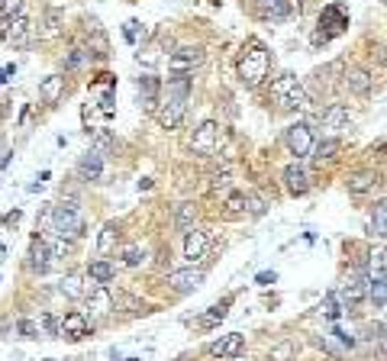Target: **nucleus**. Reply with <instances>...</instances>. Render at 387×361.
Segmentation results:
<instances>
[{
    "mask_svg": "<svg viewBox=\"0 0 387 361\" xmlns=\"http://www.w3.org/2000/svg\"><path fill=\"white\" fill-rule=\"evenodd\" d=\"M190 90H194V77H187V75L168 77V87H165L162 100H158V107H155V119H158L162 129H178V126L184 123Z\"/></svg>",
    "mask_w": 387,
    "mask_h": 361,
    "instance_id": "nucleus-1",
    "label": "nucleus"
},
{
    "mask_svg": "<svg viewBox=\"0 0 387 361\" xmlns=\"http://www.w3.org/2000/svg\"><path fill=\"white\" fill-rule=\"evenodd\" d=\"M39 230L43 236H58V239H81L85 236V213L77 210L75 200H62L58 207L43 210L39 216Z\"/></svg>",
    "mask_w": 387,
    "mask_h": 361,
    "instance_id": "nucleus-2",
    "label": "nucleus"
},
{
    "mask_svg": "<svg viewBox=\"0 0 387 361\" xmlns=\"http://www.w3.org/2000/svg\"><path fill=\"white\" fill-rule=\"evenodd\" d=\"M268 100H271L278 110H284V113H297V110H307V107H310L307 90H303V84L297 81L294 75L275 77L271 87H268Z\"/></svg>",
    "mask_w": 387,
    "mask_h": 361,
    "instance_id": "nucleus-3",
    "label": "nucleus"
},
{
    "mask_svg": "<svg viewBox=\"0 0 387 361\" xmlns=\"http://www.w3.org/2000/svg\"><path fill=\"white\" fill-rule=\"evenodd\" d=\"M268 68H271V55L261 42H249L239 55V81L246 87H258L268 77Z\"/></svg>",
    "mask_w": 387,
    "mask_h": 361,
    "instance_id": "nucleus-4",
    "label": "nucleus"
},
{
    "mask_svg": "<svg viewBox=\"0 0 387 361\" xmlns=\"http://www.w3.org/2000/svg\"><path fill=\"white\" fill-rule=\"evenodd\" d=\"M85 300H87V313H85V316H87L91 326H94V323H100V320H107V316L113 313V291L107 284H97Z\"/></svg>",
    "mask_w": 387,
    "mask_h": 361,
    "instance_id": "nucleus-5",
    "label": "nucleus"
},
{
    "mask_svg": "<svg viewBox=\"0 0 387 361\" xmlns=\"http://www.w3.org/2000/svg\"><path fill=\"white\" fill-rule=\"evenodd\" d=\"M0 39L7 42V45H26L29 39H33V26H29V20L23 14L16 16H4V23H0Z\"/></svg>",
    "mask_w": 387,
    "mask_h": 361,
    "instance_id": "nucleus-6",
    "label": "nucleus"
},
{
    "mask_svg": "<svg viewBox=\"0 0 387 361\" xmlns=\"http://www.w3.org/2000/svg\"><path fill=\"white\" fill-rule=\"evenodd\" d=\"M284 146H288L290 155H297V158L310 155L313 152V129H310L307 123H290L288 129H284Z\"/></svg>",
    "mask_w": 387,
    "mask_h": 361,
    "instance_id": "nucleus-7",
    "label": "nucleus"
},
{
    "mask_svg": "<svg viewBox=\"0 0 387 361\" xmlns=\"http://www.w3.org/2000/svg\"><path fill=\"white\" fill-rule=\"evenodd\" d=\"M349 26V14L342 10V4H329V7H323V14H320V33L313 36V42H326L332 33H339V29Z\"/></svg>",
    "mask_w": 387,
    "mask_h": 361,
    "instance_id": "nucleus-8",
    "label": "nucleus"
},
{
    "mask_svg": "<svg viewBox=\"0 0 387 361\" xmlns=\"http://www.w3.org/2000/svg\"><path fill=\"white\" fill-rule=\"evenodd\" d=\"M219 149V126L213 123V119H207V123H200L197 129H194V139H190V152L197 155H213Z\"/></svg>",
    "mask_w": 387,
    "mask_h": 361,
    "instance_id": "nucleus-9",
    "label": "nucleus"
},
{
    "mask_svg": "<svg viewBox=\"0 0 387 361\" xmlns=\"http://www.w3.org/2000/svg\"><path fill=\"white\" fill-rule=\"evenodd\" d=\"M200 62H204V49L200 45H184V49L171 52L168 68H171V75H190Z\"/></svg>",
    "mask_w": 387,
    "mask_h": 361,
    "instance_id": "nucleus-10",
    "label": "nucleus"
},
{
    "mask_svg": "<svg viewBox=\"0 0 387 361\" xmlns=\"http://www.w3.org/2000/svg\"><path fill=\"white\" fill-rule=\"evenodd\" d=\"M207 255H210V236L204 230H197V226H190L184 232V258L194 264V262H204Z\"/></svg>",
    "mask_w": 387,
    "mask_h": 361,
    "instance_id": "nucleus-11",
    "label": "nucleus"
},
{
    "mask_svg": "<svg viewBox=\"0 0 387 361\" xmlns=\"http://www.w3.org/2000/svg\"><path fill=\"white\" fill-rule=\"evenodd\" d=\"M94 287H97V284H94L87 274H81V271H71V274H65V278H62L58 291H62L68 300H85L87 293L94 291Z\"/></svg>",
    "mask_w": 387,
    "mask_h": 361,
    "instance_id": "nucleus-12",
    "label": "nucleus"
},
{
    "mask_svg": "<svg viewBox=\"0 0 387 361\" xmlns=\"http://www.w3.org/2000/svg\"><path fill=\"white\" fill-rule=\"evenodd\" d=\"M26 268L33 271V274H45V271L52 268V252H49V245H45V239H39V236H36L33 242H29Z\"/></svg>",
    "mask_w": 387,
    "mask_h": 361,
    "instance_id": "nucleus-13",
    "label": "nucleus"
},
{
    "mask_svg": "<svg viewBox=\"0 0 387 361\" xmlns=\"http://www.w3.org/2000/svg\"><path fill=\"white\" fill-rule=\"evenodd\" d=\"M168 284L175 287L178 293H194L200 284H204V271H197V268L171 271V274H168Z\"/></svg>",
    "mask_w": 387,
    "mask_h": 361,
    "instance_id": "nucleus-14",
    "label": "nucleus"
},
{
    "mask_svg": "<svg viewBox=\"0 0 387 361\" xmlns=\"http://www.w3.org/2000/svg\"><path fill=\"white\" fill-rule=\"evenodd\" d=\"M65 87H68V81H65V75H49L39 81V100H43L45 107H55L58 100L65 97Z\"/></svg>",
    "mask_w": 387,
    "mask_h": 361,
    "instance_id": "nucleus-15",
    "label": "nucleus"
},
{
    "mask_svg": "<svg viewBox=\"0 0 387 361\" xmlns=\"http://www.w3.org/2000/svg\"><path fill=\"white\" fill-rule=\"evenodd\" d=\"M284 188H288L290 197H300L310 190V174L303 165H288L284 168Z\"/></svg>",
    "mask_w": 387,
    "mask_h": 361,
    "instance_id": "nucleus-16",
    "label": "nucleus"
},
{
    "mask_svg": "<svg viewBox=\"0 0 387 361\" xmlns=\"http://www.w3.org/2000/svg\"><path fill=\"white\" fill-rule=\"evenodd\" d=\"M255 14L261 20H288L294 7H290V0H255Z\"/></svg>",
    "mask_w": 387,
    "mask_h": 361,
    "instance_id": "nucleus-17",
    "label": "nucleus"
},
{
    "mask_svg": "<svg viewBox=\"0 0 387 361\" xmlns=\"http://www.w3.org/2000/svg\"><path fill=\"white\" fill-rule=\"evenodd\" d=\"M136 87H139V97H142V107H146L148 113H155V107H158V100H162V84H158V77L146 75L136 81Z\"/></svg>",
    "mask_w": 387,
    "mask_h": 361,
    "instance_id": "nucleus-18",
    "label": "nucleus"
},
{
    "mask_svg": "<svg viewBox=\"0 0 387 361\" xmlns=\"http://www.w3.org/2000/svg\"><path fill=\"white\" fill-rule=\"evenodd\" d=\"M91 323H87L85 313H68L62 323H58V333H65L68 339H85V335H91Z\"/></svg>",
    "mask_w": 387,
    "mask_h": 361,
    "instance_id": "nucleus-19",
    "label": "nucleus"
},
{
    "mask_svg": "<svg viewBox=\"0 0 387 361\" xmlns=\"http://www.w3.org/2000/svg\"><path fill=\"white\" fill-rule=\"evenodd\" d=\"M365 297H368V278L361 271H352L342 284V300L345 303H359V300H365Z\"/></svg>",
    "mask_w": 387,
    "mask_h": 361,
    "instance_id": "nucleus-20",
    "label": "nucleus"
},
{
    "mask_svg": "<svg viewBox=\"0 0 387 361\" xmlns=\"http://www.w3.org/2000/svg\"><path fill=\"white\" fill-rule=\"evenodd\" d=\"M100 174H104V158H100V152H85L81 155V161H77V178L81 180H100Z\"/></svg>",
    "mask_w": 387,
    "mask_h": 361,
    "instance_id": "nucleus-21",
    "label": "nucleus"
},
{
    "mask_svg": "<svg viewBox=\"0 0 387 361\" xmlns=\"http://www.w3.org/2000/svg\"><path fill=\"white\" fill-rule=\"evenodd\" d=\"M210 355H217V358H239L242 355V335L229 333V335H223V339H217L210 345Z\"/></svg>",
    "mask_w": 387,
    "mask_h": 361,
    "instance_id": "nucleus-22",
    "label": "nucleus"
},
{
    "mask_svg": "<svg viewBox=\"0 0 387 361\" xmlns=\"http://www.w3.org/2000/svg\"><path fill=\"white\" fill-rule=\"evenodd\" d=\"M349 119H352V113H349V107H345V104H329L323 113H320L323 129H342Z\"/></svg>",
    "mask_w": 387,
    "mask_h": 361,
    "instance_id": "nucleus-23",
    "label": "nucleus"
},
{
    "mask_svg": "<svg viewBox=\"0 0 387 361\" xmlns=\"http://www.w3.org/2000/svg\"><path fill=\"white\" fill-rule=\"evenodd\" d=\"M378 184H381V174L378 171H359V174H352V178L345 180L349 194H368V190H374Z\"/></svg>",
    "mask_w": 387,
    "mask_h": 361,
    "instance_id": "nucleus-24",
    "label": "nucleus"
},
{
    "mask_svg": "<svg viewBox=\"0 0 387 361\" xmlns=\"http://www.w3.org/2000/svg\"><path fill=\"white\" fill-rule=\"evenodd\" d=\"M345 87L352 90L355 97H365L368 90H371V75H368L365 68H352V71H345Z\"/></svg>",
    "mask_w": 387,
    "mask_h": 361,
    "instance_id": "nucleus-25",
    "label": "nucleus"
},
{
    "mask_svg": "<svg viewBox=\"0 0 387 361\" xmlns=\"http://www.w3.org/2000/svg\"><path fill=\"white\" fill-rule=\"evenodd\" d=\"M87 278H91L94 284H110V281L116 278V268H113L107 258H97V262L87 264Z\"/></svg>",
    "mask_w": 387,
    "mask_h": 361,
    "instance_id": "nucleus-26",
    "label": "nucleus"
},
{
    "mask_svg": "<svg viewBox=\"0 0 387 361\" xmlns=\"http://www.w3.org/2000/svg\"><path fill=\"white\" fill-rule=\"evenodd\" d=\"M368 230H371V236L387 239V197H384V200H378V203H374V210H371V222H368Z\"/></svg>",
    "mask_w": 387,
    "mask_h": 361,
    "instance_id": "nucleus-27",
    "label": "nucleus"
},
{
    "mask_svg": "<svg viewBox=\"0 0 387 361\" xmlns=\"http://www.w3.org/2000/svg\"><path fill=\"white\" fill-rule=\"evenodd\" d=\"M113 310H123V313H146V303L133 293H123V291H113Z\"/></svg>",
    "mask_w": 387,
    "mask_h": 361,
    "instance_id": "nucleus-28",
    "label": "nucleus"
},
{
    "mask_svg": "<svg viewBox=\"0 0 387 361\" xmlns=\"http://www.w3.org/2000/svg\"><path fill=\"white\" fill-rule=\"evenodd\" d=\"M116 258H120L123 268H139V264L146 262V249H142V245H123Z\"/></svg>",
    "mask_w": 387,
    "mask_h": 361,
    "instance_id": "nucleus-29",
    "label": "nucleus"
},
{
    "mask_svg": "<svg viewBox=\"0 0 387 361\" xmlns=\"http://www.w3.org/2000/svg\"><path fill=\"white\" fill-rule=\"evenodd\" d=\"M339 152V139H323V142H313V161L323 165V161H332Z\"/></svg>",
    "mask_w": 387,
    "mask_h": 361,
    "instance_id": "nucleus-30",
    "label": "nucleus"
},
{
    "mask_svg": "<svg viewBox=\"0 0 387 361\" xmlns=\"http://www.w3.org/2000/svg\"><path fill=\"white\" fill-rule=\"evenodd\" d=\"M116 242H120V226H116V222H107L104 230H100L97 249H100V252H104V255H107V252H110V249H113V245H116Z\"/></svg>",
    "mask_w": 387,
    "mask_h": 361,
    "instance_id": "nucleus-31",
    "label": "nucleus"
},
{
    "mask_svg": "<svg viewBox=\"0 0 387 361\" xmlns=\"http://www.w3.org/2000/svg\"><path fill=\"white\" fill-rule=\"evenodd\" d=\"M58 33H62V14H58V10H49V14H45V20H43L39 36H43V39H55Z\"/></svg>",
    "mask_w": 387,
    "mask_h": 361,
    "instance_id": "nucleus-32",
    "label": "nucleus"
},
{
    "mask_svg": "<svg viewBox=\"0 0 387 361\" xmlns=\"http://www.w3.org/2000/svg\"><path fill=\"white\" fill-rule=\"evenodd\" d=\"M387 274V252H374L368 262V281H384Z\"/></svg>",
    "mask_w": 387,
    "mask_h": 361,
    "instance_id": "nucleus-33",
    "label": "nucleus"
},
{
    "mask_svg": "<svg viewBox=\"0 0 387 361\" xmlns=\"http://www.w3.org/2000/svg\"><path fill=\"white\" fill-rule=\"evenodd\" d=\"M87 65V52L85 49H71L68 55L62 58V68L65 71H77V68H85Z\"/></svg>",
    "mask_w": 387,
    "mask_h": 361,
    "instance_id": "nucleus-34",
    "label": "nucleus"
},
{
    "mask_svg": "<svg viewBox=\"0 0 387 361\" xmlns=\"http://www.w3.org/2000/svg\"><path fill=\"white\" fill-rule=\"evenodd\" d=\"M226 306H229V300H223V303L210 306V313H204V316H200V326H204V329L217 326V323H219V320H223V316H226Z\"/></svg>",
    "mask_w": 387,
    "mask_h": 361,
    "instance_id": "nucleus-35",
    "label": "nucleus"
},
{
    "mask_svg": "<svg viewBox=\"0 0 387 361\" xmlns=\"http://www.w3.org/2000/svg\"><path fill=\"white\" fill-rule=\"evenodd\" d=\"M194 216H197V207H194V203H181V207H178V213H175V222L181 226V230H190Z\"/></svg>",
    "mask_w": 387,
    "mask_h": 361,
    "instance_id": "nucleus-36",
    "label": "nucleus"
},
{
    "mask_svg": "<svg viewBox=\"0 0 387 361\" xmlns=\"http://www.w3.org/2000/svg\"><path fill=\"white\" fill-rule=\"evenodd\" d=\"M368 297L378 306H384L387 303V281H368Z\"/></svg>",
    "mask_w": 387,
    "mask_h": 361,
    "instance_id": "nucleus-37",
    "label": "nucleus"
},
{
    "mask_svg": "<svg viewBox=\"0 0 387 361\" xmlns=\"http://www.w3.org/2000/svg\"><path fill=\"white\" fill-rule=\"evenodd\" d=\"M16 329H20L23 339H39V335H43V326H39V320H20V323H16Z\"/></svg>",
    "mask_w": 387,
    "mask_h": 361,
    "instance_id": "nucleus-38",
    "label": "nucleus"
},
{
    "mask_svg": "<svg viewBox=\"0 0 387 361\" xmlns=\"http://www.w3.org/2000/svg\"><path fill=\"white\" fill-rule=\"evenodd\" d=\"M323 313L329 316V320H339V313H342V310H339V297H336V293H326V300H323Z\"/></svg>",
    "mask_w": 387,
    "mask_h": 361,
    "instance_id": "nucleus-39",
    "label": "nucleus"
},
{
    "mask_svg": "<svg viewBox=\"0 0 387 361\" xmlns=\"http://www.w3.org/2000/svg\"><path fill=\"white\" fill-rule=\"evenodd\" d=\"M0 10H4V16H16L23 14V0H0Z\"/></svg>",
    "mask_w": 387,
    "mask_h": 361,
    "instance_id": "nucleus-40",
    "label": "nucleus"
},
{
    "mask_svg": "<svg viewBox=\"0 0 387 361\" xmlns=\"http://www.w3.org/2000/svg\"><path fill=\"white\" fill-rule=\"evenodd\" d=\"M246 207H249V213H252V216H261V213H265V200H261V197H255V194L246 197Z\"/></svg>",
    "mask_w": 387,
    "mask_h": 361,
    "instance_id": "nucleus-41",
    "label": "nucleus"
},
{
    "mask_svg": "<svg viewBox=\"0 0 387 361\" xmlns=\"http://www.w3.org/2000/svg\"><path fill=\"white\" fill-rule=\"evenodd\" d=\"M94 146H97V149H94V152H100V149H110V146H113V139H110V136H107L104 129H97V136H94Z\"/></svg>",
    "mask_w": 387,
    "mask_h": 361,
    "instance_id": "nucleus-42",
    "label": "nucleus"
},
{
    "mask_svg": "<svg viewBox=\"0 0 387 361\" xmlns=\"http://www.w3.org/2000/svg\"><path fill=\"white\" fill-rule=\"evenodd\" d=\"M123 36H126V42H136V39H139V23L129 20L126 26H123Z\"/></svg>",
    "mask_w": 387,
    "mask_h": 361,
    "instance_id": "nucleus-43",
    "label": "nucleus"
},
{
    "mask_svg": "<svg viewBox=\"0 0 387 361\" xmlns=\"http://www.w3.org/2000/svg\"><path fill=\"white\" fill-rule=\"evenodd\" d=\"M229 188V174H217L213 178V190H226Z\"/></svg>",
    "mask_w": 387,
    "mask_h": 361,
    "instance_id": "nucleus-44",
    "label": "nucleus"
},
{
    "mask_svg": "<svg viewBox=\"0 0 387 361\" xmlns=\"http://www.w3.org/2000/svg\"><path fill=\"white\" fill-rule=\"evenodd\" d=\"M255 281H258V284H275V281H278V274H275V271H261V274H258V278H255Z\"/></svg>",
    "mask_w": 387,
    "mask_h": 361,
    "instance_id": "nucleus-45",
    "label": "nucleus"
},
{
    "mask_svg": "<svg viewBox=\"0 0 387 361\" xmlns=\"http://www.w3.org/2000/svg\"><path fill=\"white\" fill-rule=\"evenodd\" d=\"M290 355V345H281V348H275V352H271V358H288Z\"/></svg>",
    "mask_w": 387,
    "mask_h": 361,
    "instance_id": "nucleus-46",
    "label": "nucleus"
},
{
    "mask_svg": "<svg viewBox=\"0 0 387 361\" xmlns=\"http://www.w3.org/2000/svg\"><path fill=\"white\" fill-rule=\"evenodd\" d=\"M7 161H10V152L4 149V136H0V165H7Z\"/></svg>",
    "mask_w": 387,
    "mask_h": 361,
    "instance_id": "nucleus-47",
    "label": "nucleus"
},
{
    "mask_svg": "<svg viewBox=\"0 0 387 361\" xmlns=\"http://www.w3.org/2000/svg\"><path fill=\"white\" fill-rule=\"evenodd\" d=\"M16 220H20V210H13V213L4 216V222H16Z\"/></svg>",
    "mask_w": 387,
    "mask_h": 361,
    "instance_id": "nucleus-48",
    "label": "nucleus"
},
{
    "mask_svg": "<svg viewBox=\"0 0 387 361\" xmlns=\"http://www.w3.org/2000/svg\"><path fill=\"white\" fill-rule=\"evenodd\" d=\"M232 361H242V358H232Z\"/></svg>",
    "mask_w": 387,
    "mask_h": 361,
    "instance_id": "nucleus-49",
    "label": "nucleus"
},
{
    "mask_svg": "<svg viewBox=\"0 0 387 361\" xmlns=\"http://www.w3.org/2000/svg\"><path fill=\"white\" fill-rule=\"evenodd\" d=\"M384 306H387V303H384Z\"/></svg>",
    "mask_w": 387,
    "mask_h": 361,
    "instance_id": "nucleus-50",
    "label": "nucleus"
}]
</instances>
